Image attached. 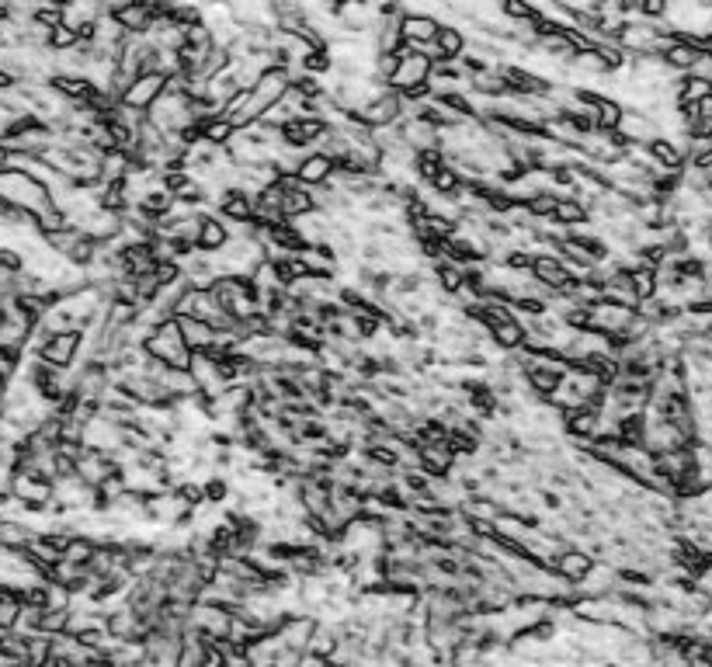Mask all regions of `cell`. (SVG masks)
<instances>
[{
	"instance_id": "7c38bea8",
	"label": "cell",
	"mask_w": 712,
	"mask_h": 667,
	"mask_svg": "<svg viewBox=\"0 0 712 667\" xmlns=\"http://www.w3.org/2000/svg\"><path fill=\"white\" fill-rule=\"evenodd\" d=\"M334 167H338V163L330 161L327 154H320V150H310V154L303 157V163H299V174H295V178H299V181H303L306 188L327 185V181L334 178Z\"/></svg>"
},
{
	"instance_id": "3957f363",
	"label": "cell",
	"mask_w": 712,
	"mask_h": 667,
	"mask_svg": "<svg viewBox=\"0 0 712 667\" xmlns=\"http://www.w3.org/2000/svg\"><path fill=\"white\" fill-rule=\"evenodd\" d=\"M636 320L633 306H619V303H591L587 306V327L584 330H598V334H622Z\"/></svg>"
},
{
	"instance_id": "2e32d148",
	"label": "cell",
	"mask_w": 712,
	"mask_h": 667,
	"mask_svg": "<svg viewBox=\"0 0 712 667\" xmlns=\"http://www.w3.org/2000/svg\"><path fill=\"white\" fill-rule=\"evenodd\" d=\"M35 529H28L22 518H0V549H28V542L35 539Z\"/></svg>"
},
{
	"instance_id": "cb8c5ba5",
	"label": "cell",
	"mask_w": 712,
	"mask_h": 667,
	"mask_svg": "<svg viewBox=\"0 0 712 667\" xmlns=\"http://www.w3.org/2000/svg\"><path fill=\"white\" fill-rule=\"evenodd\" d=\"M42 633H70V609H42Z\"/></svg>"
},
{
	"instance_id": "8fae6325",
	"label": "cell",
	"mask_w": 712,
	"mask_h": 667,
	"mask_svg": "<svg viewBox=\"0 0 712 667\" xmlns=\"http://www.w3.org/2000/svg\"><path fill=\"white\" fill-rule=\"evenodd\" d=\"M295 258H299L306 275H330V278L338 275V254L327 243H306Z\"/></svg>"
},
{
	"instance_id": "5b68a950",
	"label": "cell",
	"mask_w": 712,
	"mask_h": 667,
	"mask_svg": "<svg viewBox=\"0 0 712 667\" xmlns=\"http://www.w3.org/2000/svg\"><path fill=\"white\" fill-rule=\"evenodd\" d=\"M362 126H369V129H382V126H393V122H400L403 118V98L396 94L393 87L379 98V101H372V105H365L358 115H355Z\"/></svg>"
},
{
	"instance_id": "603a6c76",
	"label": "cell",
	"mask_w": 712,
	"mask_h": 667,
	"mask_svg": "<svg viewBox=\"0 0 712 667\" xmlns=\"http://www.w3.org/2000/svg\"><path fill=\"white\" fill-rule=\"evenodd\" d=\"M80 46V31L74 25H56L53 31H49V49H56V53H66V49H77Z\"/></svg>"
},
{
	"instance_id": "52a82bcc",
	"label": "cell",
	"mask_w": 712,
	"mask_h": 667,
	"mask_svg": "<svg viewBox=\"0 0 712 667\" xmlns=\"http://www.w3.org/2000/svg\"><path fill=\"white\" fill-rule=\"evenodd\" d=\"M615 133L622 136V143L629 146V143H639V146H650L654 139L660 136L657 122L646 115V111H636V108H626L622 111V118H619V129Z\"/></svg>"
},
{
	"instance_id": "4316f807",
	"label": "cell",
	"mask_w": 712,
	"mask_h": 667,
	"mask_svg": "<svg viewBox=\"0 0 712 667\" xmlns=\"http://www.w3.org/2000/svg\"><path fill=\"white\" fill-rule=\"evenodd\" d=\"M567 11H574V14H581V11H598V4L602 0H559Z\"/></svg>"
},
{
	"instance_id": "5bb4252c",
	"label": "cell",
	"mask_w": 712,
	"mask_h": 667,
	"mask_svg": "<svg viewBox=\"0 0 712 667\" xmlns=\"http://www.w3.org/2000/svg\"><path fill=\"white\" fill-rule=\"evenodd\" d=\"M181 323V334H185V341L191 351H212L215 347V327L209 320H198V317H178Z\"/></svg>"
},
{
	"instance_id": "8992f818",
	"label": "cell",
	"mask_w": 712,
	"mask_h": 667,
	"mask_svg": "<svg viewBox=\"0 0 712 667\" xmlns=\"http://www.w3.org/2000/svg\"><path fill=\"white\" fill-rule=\"evenodd\" d=\"M289 91H292V74H289V70H282V66L268 70L261 81L251 87V94H254V105L261 108V115L271 105H278V101H282Z\"/></svg>"
},
{
	"instance_id": "30bf717a",
	"label": "cell",
	"mask_w": 712,
	"mask_h": 667,
	"mask_svg": "<svg viewBox=\"0 0 712 667\" xmlns=\"http://www.w3.org/2000/svg\"><path fill=\"white\" fill-rule=\"evenodd\" d=\"M594 557L587 553V549H581V546H567L559 557H556L553 570L563 577V581H570V584H581L584 577H587V570L594 566Z\"/></svg>"
},
{
	"instance_id": "ba28073f",
	"label": "cell",
	"mask_w": 712,
	"mask_h": 667,
	"mask_svg": "<svg viewBox=\"0 0 712 667\" xmlns=\"http://www.w3.org/2000/svg\"><path fill=\"white\" fill-rule=\"evenodd\" d=\"M163 91H167V77L157 74V70H150V74H143V77H136V81L129 83V91L122 94V105L150 111V105L157 101Z\"/></svg>"
},
{
	"instance_id": "7a4b0ae2",
	"label": "cell",
	"mask_w": 712,
	"mask_h": 667,
	"mask_svg": "<svg viewBox=\"0 0 712 667\" xmlns=\"http://www.w3.org/2000/svg\"><path fill=\"white\" fill-rule=\"evenodd\" d=\"M143 347H146L154 358L174 365V369H188V365H191V347H188L185 334H181L178 317H171V320H163L160 327H154Z\"/></svg>"
},
{
	"instance_id": "e0dca14e",
	"label": "cell",
	"mask_w": 712,
	"mask_h": 667,
	"mask_svg": "<svg viewBox=\"0 0 712 667\" xmlns=\"http://www.w3.org/2000/svg\"><path fill=\"white\" fill-rule=\"evenodd\" d=\"M230 241V233H226V226H223V219L215 213L206 215V223H202V237H198V247L202 250H223Z\"/></svg>"
},
{
	"instance_id": "4fadbf2b",
	"label": "cell",
	"mask_w": 712,
	"mask_h": 667,
	"mask_svg": "<svg viewBox=\"0 0 712 667\" xmlns=\"http://www.w3.org/2000/svg\"><path fill=\"white\" fill-rule=\"evenodd\" d=\"M445 22L431 18V14H403V46H421V42H435Z\"/></svg>"
},
{
	"instance_id": "484cf974",
	"label": "cell",
	"mask_w": 712,
	"mask_h": 667,
	"mask_svg": "<svg viewBox=\"0 0 712 667\" xmlns=\"http://www.w3.org/2000/svg\"><path fill=\"white\" fill-rule=\"evenodd\" d=\"M667 7H671V0H643V18L660 22V18L667 14Z\"/></svg>"
},
{
	"instance_id": "9c48e42d",
	"label": "cell",
	"mask_w": 712,
	"mask_h": 667,
	"mask_svg": "<svg viewBox=\"0 0 712 667\" xmlns=\"http://www.w3.org/2000/svg\"><path fill=\"white\" fill-rule=\"evenodd\" d=\"M111 473H119V466H115L111 452H101V449H87V445H84V452H80V459H77V477H80V480L91 483V487H101V483H105Z\"/></svg>"
},
{
	"instance_id": "d6986e66",
	"label": "cell",
	"mask_w": 712,
	"mask_h": 667,
	"mask_svg": "<svg viewBox=\"0 0 712 667\" xmlns=\"http://www.w3.org/2000/svg\"><path fill=\"white\" fill-rule=\"evenodd\" d=\"M712 94V83L702 81V77H695V74H685L681 77V91H678V105H695V101H702V98H709Z\"/></svg>"
},
{
	"instance_id": "d4e9b609",
	"label": "cell",
	"mask_w": 712,
	"mask_h": 667,
	"mask_svg": "<svg viewBox=\"0 0 712 667\" xmlns=\"http://www.w3.org/2000/svg\"><path fill=\"white\" fill-rule=\"evenodd\" d=\"M501 11L507 22H522V18H532V4L528 0H501Z\"/></svg>"
},
{
	"instance_id": "6da1fadb",
	"label": "cell",
	"mask_w": 712,
	"mask_h": 667,
	"mask_svg": "<svg viewBox=\"0 0 712 667\" xmlns=\"http://www.w3.org/2000/svg\"><path fill=\"white\" fill-rule=\"evenodd\" d=\"M0 195H4L11 206H18V209H25V213H31V215H39L46 206H53L49 188L42 185V181H35L25 171H18V167H4V171H0Z\"/></svg>"
},
{
	"instance_id": "7402d4cb",
	"label": "cell",
	"mask_w": 712,
	"mask_h": 667,
	"mask_svg": "<svg viewBox=\"0 0 712 667\" xmlns=\"http://www.w3.org/2000/svg\"><path fill=\"white\" fill-rule=\"evenodd\" d=\"M629 275H633V289H636V295H639V303L657 295V289H660L657 268H636V271H629Z\"/></svg>"
},
{
	"instance_id": "44dd1931",
	"label": "cell",
	"mask_w": 712,
	"mask_h": 667,
	"mask_svg": "<svg viewBox=\"0 0 712 667\" xmlns=\"http://www.w3.org/2000/svg\"><path fill=\"white\" fill-rule=\"evenodd\" d=\"M556 223H563V226H577V223H587L591 213L584 209L577 198H559L556 202V213H553Z\"/></svg>"
},
{
	"instance_id": "ffe728a7",
	"label": "cell",
	"mask_w": 712,
	"mask_h": 667,
	"mask_svg": "<svg viewBox=\"0 0 712 667\" xmlns=\"http://www.w3.org/2000/svg\"><path fill=\"white\" fill-rule=\"evenodd\" d=\"M0 657L4 661H28V636L11 629V633H0Z\"/></svg>"
},
{
	"instance_id": "9a60e30c",
	"label": "cell",
	"mask_w": 712,
	"mask_h": 667,
	"mask_svg": "<svg viewBox=\"0 0 712 667\" xmlns=\"http://www.w3.org/2000/svg\"><path fill=\"white\" fill-rule=\"evenodd\" d=\"M699 56H702V49H699V46H691L685 35H678V39L671 42V49L664 53V59H667V66H671L674 74H691V70H695V63H699Z\"/></svg>"
},
{
	"instance_id": "277c9868",
	"label": "cell",
	"mask_w": 712,
	"mask_h": 667,
	"mask_svg": "<svg viewBox=\"0 0 712 667\" xmlns=\"http://www.w3.org/2000/svg\"><path fill=\"white\" fill-rule=\"evenodd\" d=\"M80 351H84V330H63V334H53L39 355L56 369H74L80 362Z\"/></svg>"
},
{
	"instance_id": "ac0fdd59",
	"label": "cell",
	"mask_w": 712,
	"mask_h": 667,
	"mask_svg": "<svg viewBox=\"0 0 712 667\" xmlns=\"http://www.w3.org/2000/svg\"><path fill=\"white\" fill-rule=\"evenodd\" d=\"M438 49H442V56L445 59H459V56H466V31L459 25H442V31H438Z\"/></svg>"
}]
</instances>
